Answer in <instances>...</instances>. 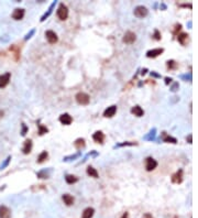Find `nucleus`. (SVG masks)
<instances>
[{"label":"nucleus","mask_w":198,"mask_h":218,"mask_svg":"<svg viewBox=\"0 0 198 218\" xmlns=\"http://www.w3.org/2000/svg\"><path fill=\"white\" fill-rule=\"evenodd\" d=\"M147 72H148V68H143L142 72H141V75H145L147 74Z\"/></svg>","instance_id":"42"},{"label":"nucleus","mask_w":198,"mask_h":218,"mask_svg":"<svg viewBox=\"0 0 198 218\" xmlns=\"http://www.w3.org/2000/svg\"><path fill=\"white\" fill-rule=\"evenodd\" d=\"M133 13H134V16H136V18L143 19V18H145V17L149 15V10L147 9V7H144V6H138V7L134 8Z\"/></svg>","instance_id":"3"},{"label":"nucleus","mask_w":198,"mask_h":218,"mask_svg":"<svg viewBox=\"0 0 198 218\" xmlns=\"http://www.w3.org/2000/svg\"><path fill=\"white\" fill-rule=\"evenodd\" d=\"M24 13H25V11H24L23 8H17V9H15V11L12 12V19L16 20V21H20V20L23 19Z\"/></svg>","instance_id":"11"},{"label":"nucleus","mask_w":198,"mask_h":218,"mask_svg":"<svg viewBox=\"0 0 198 218\" xmlns=\"http://www.w3.org/2000/svg\"><path fill=\"white\" fill-rule=\"evenodd\" d=\"M32 140L31 139H27V140L24 141L23 143V147H22V152H23V154H29L32 150Z\"/></svg>","instance_id":"15"},{"label":"nucleus","mask_w":198,"mask_h":218,"mask_svg":"<svg viewBox=\"0 0 198 218\" xmlns=\"http://www.w3.org/2000/svg\"><path fill=\"white\" fill-rule=\"evenodd\" d=\"M123 145H136V142H125V143H121V144H118L116 147H123Z\"/></svg>","instance_id":"36"},{"label":"nucleus","mask_w":198,"mask_h":218,"mask_svg":"<svg viewBox=\"0 0 198 218\" xmlns=\"http://www.w3.org/2000/svg\"><path fill=\"white\" fill-rule=\"evenodd\" d=\"M0 218H11V209L6 205L0 206Z\"/></svg>","instance_id":"12"},{"label":"nucleus","mask_w":198,"mask_h":218,"mask_svg":"<svg viewBox=\"0 0 198 218\" xmlns=\"http://www.w3.org/2000/svg\"><path fill=\"white\" fill-rule=\"evenodd\" d=\"M55 4H56V1H54V2H53V4H51V7H50V9H49V11H47V13H45V15H44V16L42 17V18H41V22H43V21H44V20L46 19L47 17L50 16L51 13H52V11H53V8H54L55 7Z\"/></svg>","instance_id":"28"},{"label":"nucleus","mask_w":198,"mask_h":218,"mask_svg":"<svg viewBox=\"0 0 198 218\" xmlns=\"http://www.w3.org/2000/svg\"><path fill=\"white\" fill-rule=\"evenodd\" d=\"M144 166H145V170L148 172H151L153 170H155L156 166H157V161L154 160L152 156H148L145 161H144Z\"/></svg>","instance_id":"4"},{"label":"nucleus","mask_w":198,"mask_h":218,"mask_svg":"<svg viewBox=\"0 0 198 218\" xmlns=\"http://www.w3.org/2000/svg\"><path fill=\"white\" fill-rule=\"evenodd\" d=\"M75 99H76V101H77L79 105H82V106L88 105V104H89V101H90L89 95L84 93V92H79V93L76 94Z\"/></svg>","instance_id":"2"},{"label":"nucleus","mask_w":198,"mask_h":218,"mask_svg":"<svg viewBox=\"0 0 198 218\" xmlns=\"http://www.w3.org/2000/svg\"><path fill=\"white\" fill-rule=\"evenodd\" d=\"M10 160H11V156H8V158H7V160L4 161V163L2 164L1 166H0V170H4V169L6 168V166H7V165H8V164H9V162H10Z\"/></svg>","instance_id":"34"},{"label":"nucleus","mask_w":198,"mask_h":218,"mask_svg":"<svg viewBox=\"0 0 198 218\" xmlns=\"http://www.w3.org/2000/svg\"><path fill=\"white\" fill-rule=\"evenodd\" d=\"M182 7H188V8H191V4H182Z\"/></svg>","instance_id":"44"},{"label":"nucleus","mask_w":198,"mask_h":218,"mask_svg":"<svg viewBox=\"0 0 198 218\" xmlns=\"http://www.w3.org/2000/svg\"><path fill=\"white\" fill-rule=\"evenodd\" d=\"M94 214H95V209H94L93 207H87L83 211L82 218H93Z\"/></svg>","instance_id":"18"},{"label":"nucleus","mask_w":198,"mask_h":218,"mask_svg":"<svg viewBox=\"0 0 198 218\" xmlns=\"http://www.w3.org/2000/svg\"><path fill=\"white\" fill-rule=\"evenodd\" d=\"M163 52H164V49H162V47L152 49V50L147 52V56H148L149 59H155V57H157V56H160V55L162 54Z\"/></svg>","instance_id":"7"},{"label":"nucleus","mask_w":198,"mask_h":218,"mask_svg":"<svg viewBox=\"0 0 198 218\" xmlns=\"http://www.w3.org/2000/svg\"><path fill=\"white\" fill-rule=\"evenodd\" d=\"M150 74H151V76H153V77H161V75H160V74H156L155 72H151Z\"/></svg>","instance_id":"40"},{"label":"nucleus","mask_w":198,"mask_h":218,"mask_svg":"<svg viewBox=\"0 0 198 218\" xmlns=\"http://www.w3.org/2000/svg\"><path fill=\"white\" fill-rule=\"evenodd\" d=\"M142 218H154V217H153V216H152L150 213H145V214L143 215V217H142Z\"/></svg>","instance_id":"39"},{"label":"nucleus","mask_w":198,"mask_h":218,"mask_svg":"<svg viewBox=\"0 0 198 218\" xmlns=\"http://www.w3.org/2000/svg\"><path fill=\"white\" fill-rule=\"evenodd\" d=\"M22 130H21V136H25V134H27V132H28V130H29V128H28L27 126H25V124H22Z\"/></svg>","instance_id":"32"},{"label":"nucleus","mask_w":198,"mask_h":218,"mask_svg":"<svg viewBox=\"0 0 198 218\" xmlns=\"http://www.w3.org/2000/svg\"><path fill=\"white\" fill-rule=\"evenodd\" d=\"M187 140H188V143H191V134L188 136V139H187Z\"/></svg>","instance_id":"43"},{"label":"nucleus","mask_w":198,"mask_h":218,"mask_svg":"<svg viewBox=\"0 0 198 218\" xmlns=\"http://www.w3.org/2000/svg\"><path fill=\"white\" fill-rule=\"evenodd\" d=\"M50 175H51L50 170H42V171H40L36 173V176H38L39 179H49Z\"/></svg>","instance_id":"22"},{"label":"nucleus","mask_w":198,"mask_h":218,"mask_svg":"<svg viewBox=\"0 0 198 218\" xmlns=\"http://www.w3.org/2000/svg\"><path fill=\"white\" fill-rule=\"evenodd\" d=\"M34 32H35V30H34V29H33V30H31V32H30V33H28V34L25 35V38H24V40L30 39V38H31V35H33V34H34Z\"/></svg>","instance_id":"37"},{"label":"nucleus","mask_w":198,"mask_h":218,"mask_svg":"<svg viewBox=\"0 0 198 218\" xmlns=\"http://www.w3.org/2000/svg\"><path fill=\"white\" fill-rule=\"evenodd\" d=\"M155 131H156L155 129H153L151 132H150V136H147L145 137V139H147V140H153L154 137H155Z\"/></svg>","instance_id":"31"},{"label":"nucleus","mask_w":198,"mask_h":218,"mask_svg":"<svg viewBox=\"0 0 198 218\" xmlns=\"http://www.w3.org/2000/svg\"><path fill=\"white\" fill-rule=\"evenodd\" d=\"M117 113V106L116 105H112L108 107V108L106 109L105 111H104V117L105 118H112Z\"/></svg>","instance_id":"13"},{"label":"nucleus","mask_w":198,"mask_h":218,"mask_svg":"<svg viewBox=\"0 0 198 218\" xmlns=\"http://www.w3.org/2000/svg\"><path fill=\"white\" fill-rule=\"evenodd\" d=\"M178 88H179L178 83H174V84H173V86L171 87V92L175 93V92H177V89H178Z\"/></svg>","instance_id":"35"},{"label":"nucleus","mask_w":198,"mask_h":218,"mask_svg":"<svg viewBox=\"0 0 198 218\" xmlns=\"http://www.w3.org/2000/svg\"><path fill=\"white\" fill-rule=\"evenodd\" d=\"M47 158H49V153H47L46 151H42L41 153L39 154V156H38V163H43V162H45L47 160Z\"/></svg>","instance_id":"23"},{"label":"nucleus","mask_w":198,"mask_h":218,"mask_svg":"<svg viewBox=\"0 0 198 218\" xmlns=\"http://www.w3.org/2000/svg\"><path fill=\"white\" fill-rule=\"evenodd\" d=\"M171 181L172 183L174 184H181L183 182V170L182 169H179L177 172H175L174 174L172 175L171 177Z\"/></svg>","instance_id":"8"},{"label":"nucleus","mask_w":198,"mask_h":218,"mask_svg":"<svg viewBox=\"0 0 198 218\" xmlns=\"http://www.w3.org/2000/svg\"><path fill=\"white\" fill-rule=\"evenodd\" d=\"M65 181L67 184H74L76 182H78V177L75 175H72V174H67L65 176Z\"/></svg>","instance_id":"24"},{"label":"nucleus","mask_w":198,"mask_h":218,"mask_svg":"<svg viewBox=\"0 0 198 218\" xmlns=\"http://www.w3.org/2000/svg\"><path fill=\"white\" fill-rule=\"evenodd\" d=\"M131 113H133L136 117H142L144 115V110L139 105H136L131 108Z\"/></svg>","instance_id":"17"},{"label":"nucleus","mask_w":198,"mask_h":218,"mask_svg":"<svg viewBox=\"0 0 198 218\" xmlns=\"http://www.w3.org/2000/svg\"><path fill=\"white\" fill-rule=\"evenodd\" d=\"M45 38H46L47 42L51 43V44H55V43L58 41L57 34H56L54 31H52V30H47V31H45Z\"/></svg>","instance_id":"6"},{"label":"nucleus","mask_w":198,"mask_h":218,"mask_svg":"<svg viewBox=\"0 0 198 218\" xmlns=\"http://www.w3.org/2000/svg\"><path fill=\"white\" fill-rule=\"evenodd\" d=\"M136 40V35L134 32L132 31H127L123 34V38H122V42L125 43V44H132L134 43Z\"/></svg>","instance_id":"5"},{"label":"nucleus","mask_w":198,"mask_h":218,"mask_svg":"<svg viewBox=\"0 0 198 218\" xmlns=\"http://www.w3.org/2000/svg\"><path fill=\"white\" fill-rule=\"evenodd\" d=\"M10 51L13 52V55H15V60L16 61H19L20 59V49L17 45H11L10 47Z\"/></svg>","instance_id":"25"},{"label":"nucleus","mask_w":198,"mask_h":218,"mask_svg":"<svg viewBox=\"0 0 198 218\" xmlns=\"http://www.w3.org/2000/svg\"><path fill=\"white\" fill-rule=\"evenodd\" d=\"M121 218H129V213H127V211H125V213H124V214L121 216Z\"/></svg>","instance_id":"41"},{"label":"nucleus","mask_w":198,"mask_h":218,"mask_svg":"<svg viewBox=\"0 0 198 218\" xmlns=\"http://www.w3.org/2000/svg\"><path fill=\"white\" fill-rule=\"evenodd\" d=\"M181 29H182V24H181V23H176V24H175V28H174V31H173V33L176 35V34H177V32L181 31Z\"/></svg>","instance_id":"33"},{"label":"nucleus","mask_w":198,"mask_h":218,"mask_svg":"<svg viewBox=\"0 0 198 218\" xmlns=\"http://www.w3.org/2000/svg\"><path fill=\"white\" fill-rule=\"evenodd\" d=\"M62 199H63V202H64V204H65L66 206H72V205H74L75 199H74V197H73L72 195L64 194L62 196Z\"/></svg>","instance_id":"16"},{"label":"nucleus","mask_w":198,"mask_h":218,"mask_svg":"<svg viewBox=\"0 0 198 218\" xmlns=\"http://www.w3.org/2000/svg\"><path fill=\"white\" fill-rule=\"evenodd\" d=\"M164 133V137H163V141L164 142H167V143H177V140L175 139L174 137H171V136H168V134H166L165 132Z\"/></svg>","instance_id":"27"},{"label":"nucleus","mask_w":198,"mask_h":218,"mask_svg":"<svg viewBox=\"0 0 198 218\" xmlns=\"http://www.w3.org/2000/svg\"><path fill=\"white\" fill-rule=\"evenodd\" d=\"M166 66L168 70H176L178 67V63L174 60H168L166 62Z\"/></svg>","instance_id":"26"},{"label":"nucleus","mask_w":198,"mask_h":218,"mask_svg":"<svg viewBox=\"0 0 198 218\" xmlns=\"http://www.w3.org/2000/svg\"><path fill=\"white\" fill-rule=\"evenodd\" d=\"M85 145H86V143H85V139H84V138H78V139H76L74 142V147L77 149V150L84 149L85 148Z\"/></svg>","instance_id":"19"},{"label":"nucleus","mask_w":198,"mask_h":218,"mask_svg":"<svg viewBox=\"0 0 198 218\" xmlns=\"http://www.w3.org/2000/svg\"><path fill=\"white\" fill-rule=\"evenodd\" d=\"M11 78V73H4V74L0 75V88H4L8 85Z\"/></svg>","instance_id":"9"},{"label":"nucleus","mask_w":198,"mask_h":218,"mask_svg":"<svg viewBox=\"0 0 198 218\" xmlns=\"http://www.w3.org/2000/svg\"><path fill=\"white\" fill-rule=\"evenodd\" d=\"M153 36V39L156 40V41H160V40L162 39V36H161V33H160V31L157 30V29H155L154 30V34L152 35Z\"/></svg>","instance_id":"30"},{"label":"nucleus","mask_w":198,"mask_h":218,"mask_svg":"<svg viewBox=\"0 0 198 218\" xmlns=\"http://www.w3.org/2000/svg\"><path fill=\"white\" fill-rule=\"evenodd\" d=\"M188 36H189V35L187 34V33H179V34H177V41H178L182 45H186L187 41H188Z\"/></svg>","instance_id":"20"},{"label":"nucleus","mask_w":198,"mask_h":218,"mask_svg":"<svg viewBox=\"0 0 198 218\" xmlns=\"http://www.w3.org/2000/svg\"><path fill=\"white\" fill-rule=\"evenodd\" d=\"M93 139L96 143L104 144V141H105V134H104L102 131H96V132L93 134Z\"/></svg>","instance_id":"14"},{"label":"nucleus","mask_w":198,"mask_h":218,"mask_svg":"<svg viewBox=\"0 0 198 218\" xmlns=\"http://www.w3.org/2000/svg\"><path fill=\"white\" fill-rule=\"evenodd\" d=\"M172 81H173V79H172L171 77H165V84H166V85H168V84H171Z\"/></svg>","instance_id":"38"},{"label":"nucleus","mask_w":198,"mask_h":218,"mask_svg":"<svg viewBox=\"0 0 198 218\" xmlns=\"http://www.w3.org/2000/svg\"><path fill=\"white\" fill-rule=\"evenodd\" d=\"M86 172H87V174H88L90 177H94V179H98V177H99V174H98L97 170L94 169L93 166H88L87 170H86Z\"/></svg>","instance_id":"21"},{"label":"nucleus","mask_w":198,"mask_h":218,"mask_svg":"<svg viewBox=\"0 0 198 218\" xmlns=\"http://www.w3.org/2000/svg\"><path fill=\"white\" fill-rule=\"evenodd\" d=\"M56 16L58 17V19L62 20V21H65L67 18H68V8L67 6L62 4H59L57 10H56Z\"/></svg>","instance_id":"1"},{"label":"nucleus","mask_w":198,"mask_h":218,"mask_svg":"<svg viewBox=\"0 0 198 218\" xmlns=\"http://www.w3.org/2000/svg\"><path fill=\"white\" fill-rule=\"evenodd\" d=\"M58 120H59V122H61L62 125L70 126V124L73 122V118H72V116H70V113H63V115L59 116Z\"/></svg>","instance_id":"10"},{"label":"nucleus","mask_w":198,"mask_h":218,"mask_svg":"<svg viewBox=\"0 0 198 218\" xmlns=\"http://www.w3.org/2000/svg\"><path fill=\"white\" fill-rule=\"evenodd\" d=\"M38 128H39V136H43L45 133L49 132V129L43 125H38Z\"/></svg>","instance_id":"29"},{"label":"nucleus","mask_w":198,"mask_h":218,"mask_svg":"<svg viewBox=\"0 0 198 218\" xmlns=\"http://www.w3.org/2000/svg\"><path fill=\"white\" fill-rule=\"evenodd\" d=\"M174 218H178V217H177V216H175V217Z\"/></svg>","instance_id":"45"}]
</instances>
